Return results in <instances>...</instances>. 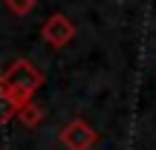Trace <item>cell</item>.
Returning a JSON list of instances; mask_svg holds the SVG:
<instances>
[{"mask_svg": "<svg viewBox=\"0 0 156 150\" xmlns=\"http://www.w3.org/2000/svg\"><path fill=\"white\" fill-rule=\"evenodd\" d=\"M73 32H75L73 23H69L64 15H52L49 20L44 23V40H49L52 46H64V44H69Z\"/></svg>", "mask_w": 156, "mask_h": 150, "instance_id": "6da1fadb", "label": "cell"}, {"mask_svg": "<svg viewBox=\"0 0 156 150\" xmlns=\"http://www.w3.org/2000/svg\"><path fill=\"white\" fill-rule=\"evenodd\" d=\"M61 139H64V145H67L69 150H87V147L95 141V133H93L84 121H73L69 127H64Z\"/></svg>", "mask_w": 156, "mask_h": 150, "instance_id": "7a4b0ae2", "label": "cell"}, {"mask_svg": "<svg viewBox=\"0 0 156 150\" xmlns=\"http://www.w3.org/2000/svg\"><path fill=\"white\" fill-rule=\"evenodd\" d=\"M35 6V0H9V9L15 12V15H23V12H29Z\"/></svg>", "mask_w": 156, "mask_h": 150, "instance_id": "3957f363", "label": "cell"}]
</instances>
